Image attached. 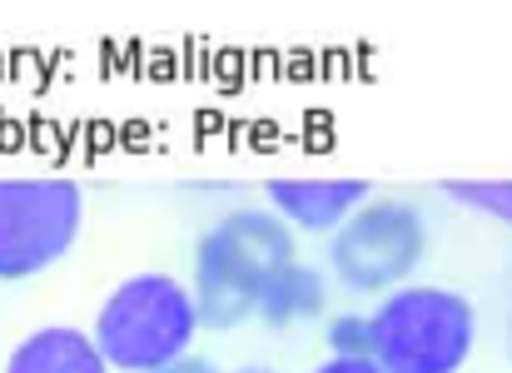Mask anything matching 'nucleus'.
I'll return each instance as SVG.
<instances>
[{"label": "nucleus", "mask_w": 512, "mask_h": 373, "mask_svg": "<svg viewBox=\"0 0 512 373\" xmlns=\"http://www.w3.org/2000/svg\"><path fill=\"white\" fill-rule=\"evenodd\" d=\"M294 264V229L274 209H229L194 244V309L204 329H239L259 314L274 274Z\"/></svg>", "instance_id": "nucleus-1"}, {"label": "nucleus", "mask_w": 512, "mask_h": 373, "mask_svg": "<svg viewBox=\"0 0 512 373\" xmlns=\"http://www.w3.org/2000/svg\"><path fill=\"white\" fill-rule=\"evenodd\" d=\"M199 329L204 324H199L189 284L150 269V274H130L125 284L105 294L90 339L110 373H155L189 359Z\"/></svg>", "instance_id": "nucleus-2"}, {"label": "nucleus", "mask_w": 512, "mask_h": 373, "mask_svg": "<svg viewBox=\"0 0 512 373\" xmlns=\"http://www.w3.org/2000/svg\"><path fill=\"white\" fill-rule=\"evenodd\" d=\"M373 364L383 373H463L478 349V309L443 284H403L378 299Z\"/></svg>", "instance_id": "nucleus-3"}, {"label": "nucleus", "mask_w": 512, "mask_h": 373, "mask_svg": "<svg viewBox=\"0 0 512 373\" xmlns=\"http://www.w3.org/2000/svg\"><path fill=\"white\" fill-rule=\"evenodd\" d=\"M428 259V219L413 199L373 194L329 234V274L348 294H393Z\"/></svg>", "instance_id": "nucleus-4"}, {"label": "nucleus", "mask_w": 512, "mask_h": 373, "mask_svg": "<svg viewBox=\"0 0 512 373\" xmlns=\"http://www.w3.org/2000/svg\"><path fill=\"white\" fill-rule=\"evenodd\" d=\"M85 229V194L75 180H0V284H25L70 259Z\"/></svg>", "instance_id": "nucleus-5"}, {"label": "nucleus", "mask_w": 512, "mask_h": 373, "mask_svg": "<svg viewBox=\"0 0 512 373\" xmlns=\"http://www.w3.org/2000/svg\"><path fill=\"white\" fill-rule=\"evenodd\" d=\"M269 209L304 234H334L343 219L373 199L368 180H269Z\"/></svg>", "instance_id": "nucleus-6"}, {"label": "nucleus", "mask_w": 512, "mask_h": 373, "mask_svg": "<svg viewBox=\"0 0 512 373\" xmlns=\"http://www.w3.org/2000/svg\"><path fill=\"white\" fill-rule=\"evenodd\" d=\"M5 373H110V364L100 359L90 329L45 324V329H30V334L10 349Z\"/></svg>", "instance_id": "nucleus-7"}, {"label": "nucleus", "mask_w": 512, "mask_h": 373, "mask_svg": "<svg viewBox=\"0 0 512 373\" xmlns=\"http://www.w3.org/2000/svg\"><path fill=\"white\" fill-rule=\"evenodd\" d=\"M329 309V279L314 269V264H284L279 274H274V284L264 289V299H259V324L264 329H294V324H309V319H319Z\"/></svg>", "instance_id": "nucleus-8"}, {"label": "nucleus", "mask_w": 512, "mask_h": 373, "mask_svg": "<svg viewBox=\"0 0 512 373\" xmlns=\"http://www.w3.org/2000/svg\"><path fill=\"white\" fill-rule=\"evenodd\" d=\"M443 194H453L458 204H468V209H478V214L512 229V180H448Z\"/></svg>", "instance_id": "nucleus-9"}, {"label": "nucleus", "mask_w": 512, "mask_h": 373, "mask_svg": "<svg viewBox=\"0 0 512 373\" xmlns=\"http://www.w3.org/2000/svg\"><path fill=\"white\" fill-rule=\"evenodd\" d=\"M329 354H339V359H373V324H368V314H334L329 319Z\"/></svg>", "instance_id": "nucleus-10"}, {"label": "nucleus", "mask_w": 512, "mask_h": 373, "mask_svg": "<svg viewBox=\"0 0 512 373\" xmlns=\"http://www.w3.org/2000/svg\"><path fill=\"white\" fill-rule=\"evenodd\" d=\"M314 373H383V369H378L373 359H339V354H329Z\"/></svg>", "instance_id": "nucleus-11"}, {"label": "nucleus", "mask_w": 512, "mask_h": 373, "mask_svg": "<svg viewBox=\"0 0 512 373\" xmlns=\"http://www.w3.org/2000/svg\"><path fill=\"white\" fill-rule=\"evenodd\" d=\"M155 373H219L209 359H199V354H189V359H179V364H165V369H155Z\"/></svg>", "instance_id": "nucleus-12"}, {"label": "nucleus", "mask_w": 512, "mask_h": 373, "mask_svg": "<svg viewBox=\"0 0 512 373\" xmlns=\"http://www.w3.org/2000/svg\"><path fill=\"white\" fill-rule=\"evenodd\" d=\"M229 373H274V369H264V364H244V369H229Z\"/></svg>", "instance_id": "nucleus-13"}]
</instances>
